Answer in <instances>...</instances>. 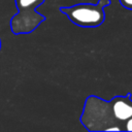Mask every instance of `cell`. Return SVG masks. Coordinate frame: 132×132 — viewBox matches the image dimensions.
<instances>
[{
    "label": "cell",
    "instance_id": "cell-1",
    "mask_svg": "<svg viewBox=\"0 0 132 132\" xmlns=\"http://www.w3.org/2000/svg\"><path fill=\"white\" fill-rule=\"evenodd\" d=\"M80 122L90 131H123L113 118L109 101L97 96L87 98Z\"/></svg>",
    "mask_w": 132,
    "mask_h": 132
},
{
    "label": "cell",
    "instance_id": "cell-2",
    "mask_svg": "<svg viewBox=\"0 0 132 132\" xmlns=\"http://www.w3.org/2000/svg\"><path fill=\"white\" fill-rule=\"evenodd\" d=\"M109 4L110 0H99L97 4H77L70 7H62L61 10L66 13L68 19L75 25L94 28L104 22V7Z\"/></svg>",
    "mask_w": 132,
    "mask_h": 132
},
{
    "label": "cell",
    "instance_id": "cell-3",
    "mask_svg": "<svg viewBox=\"0 0 132 132\" xmlns=\"http://www.w3.org/2000/svg\"><path fill=\"white\" fill-rule=\"evenodd\" d=\"M44 0H15L19 13L10 21V28L14 34H28L32 32L43 20V15L35 8Z\"/></svg>",
    "mask_w": 132,
    "mask_h": 132
},
{
    "label": "cell",
    "instance_id": "cell-4",
    "mask_svg": "<svg viewBox=\"0 0 132 132\" xmlns=\"http://www.w3.org/2000/svg\"><path fill=\"white\" fill-rule=\"evenodd\" d=\"M129 92L125 96H114L110 101V107L116 121L124 131V123L132 117V97Z\"/></svg>",
    "mask_w": 132,
    "mask_h": 132
},
{
    "label": "cell",
    "instance_id": "cell-5",
    "mask_svg": "<svg viewBox=\"0 0 132 132\" xmlns=\"http://www.w3.org/2000/svg\"><path fill=\"white\" fill-rule=\"evenodd\" d=\"M121 5L126 8V9H129V10H132V0H119Z\"/></svg>",
    "mask_w": 132,
    "mask_h": 132
},
{
    "label": "cell",
    "instance_id": "cell-6",
    "mask_svg": "<svg viewBox=\"0 0 132 132\" xmlns=\"http://www.w3.org/2000/svg\"><path fill=\"white\" fill-rule=\"evenodd\" d=\"M124 131H132V117L124 123Z\"/></svg>",
    "mask_w": 132,
    "mask_h": 132
},
{
    "label": "cell",
    "instance_id": "cell-7",
    "mask_svg": "<svg viewBox=\"0 0 132 132\" xmlns=\"http://www.w3.org/2000/svg\"><path fill=\"white\" fill-rule=\"evenodd\" d=\"M0 46H1V43H0Z\"/></svg>",
    "mask_w": 132,
    "mask_h": 132
}]
</instances>
